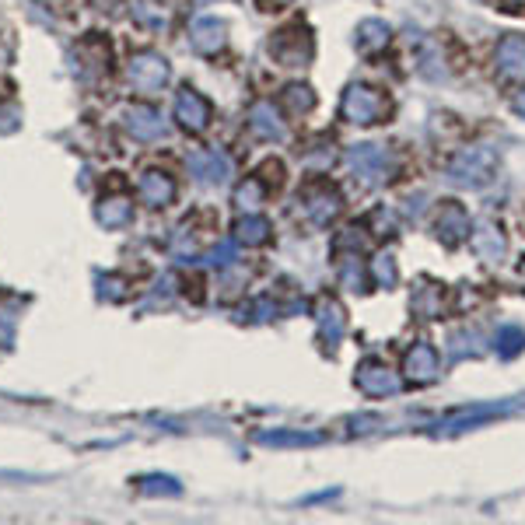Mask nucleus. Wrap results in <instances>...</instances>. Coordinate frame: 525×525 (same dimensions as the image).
I'll use <instances>...</instances> for the list:
<instances>
[{
    "label": "nucleus",
    "mask_w": 525,
    "mask_h": 525,
    "mask_svg": "<svg viewBox=\"0 0 525 525\" xmlns=\"http://www.w3.org/2000/svg\"><path fill=\"white\" fill-rule=\"evenodd\" d=\"M126 77H130L133 88L140 91H158L168 81V63L154 53H140L126 63Z\"/></svg>",
    "instance_id": "obj_1"
},
{
    "label": "nucleus",
    "mask_w": 525,
    "mask_h": 525,
    "mask_svg": "<svg viewBox=\"0 0 525 525\" xmlns=\"http://www.w3.org/2000/svg\"><path fill=\"white\" fill-rule=\"evenodd\" d=\"M175 119H179L186 130L200 133V130H207V123H210V105L203 102L196 91L186 88L179 98H175Z\"/></svg>",
    "instance_id": "obj_2"
},
{
    "label": "nucleus",
    "mask_w": 525,
    "mask_h": 525,
    "mask_svg": "<svg viewBox=\"0 0 525 525\" xmlns=\"http://www.w3.org/2000/svg\"><path fill=\"white\" fill-rule=\"evenodd\" d=\"M137 193H140V200L151 203V207H165V203L175 196V182L168 179L165 172H154V168H151V172L140 175Z\"/></svg>",
    "instance_id": "obj_3"
},
{
    "label": "nucleus",
    "mask_w": 525,
    "mask_h": 525,
    "mask_svg": "<svg viewBox=\"0 0 525 525\" xmlns=\"http://www.w3.org/2000/svg\"><path fill=\"white\" fill-rule=\"evenodd\" d=\"M123 126L126 130L133 133V137H140V140H154V137H161V119H158V112H151V109H126L123 112Z\"/></svg>",
    "instance_id": "obj_4"
},
{
    "label": "nucleus",
    "mask_w": 525,
    "mask_h": 525,
    "mask_svg": "<svg viewBox=\"0 0 525 525\" xmlns=\"http://www.w3.org/2000/svg\"><path fill=\"white\" fill-rule=\"evenodd\" d=\"M130 217H133V207L123 196H105V200L98 203V221H102L105 228H123Z\"/></svg>",
    "instance_id": "obj_5"
},
{
    "label": "nucleus",
    "mask_w": 525,
    "mask_h": 525,
    "mask_svg": "<svg viewBox=\"0 0 525 525\" xmlns=\"http://www.w3.org/2000/svg\"><path fill=\"white\" fill-rule=\"evenodd\" d=\"M189 165H193V172L200 175L203 182H221L224 175H228V161H224L217 151H210V154H193V158H189Z\"/></svg>",
    "instance_id": "obj_6"
},
{
    "label": "nucleus",
    "mask_w": 525,
    "mask_h": 525,
    "mask_svg": "<svg viewBox=\"0 0 525 525\" xmlns=\"http://www.w3.org/2000/svg\"><path fill=\"white\" fill-rule=\"evenodd\" d=\"M193 42L196 49H203V53H210V49H217L224 42V25L214 18H200L193 25Z\"/></svg>",
    "instance_id": "obj_7"
},
{
    "label": "nucleus",
    "mask_w": 525,
    "mask_h": 525,
    "mask_svg": "<svg viewBox=\"0 0 525 525\" xmlns=\"http://www.w3.org/2000/svg\"><path fill=\"white\" fill-rule=\"evenodd\" d=\"M238 235H242V242H263L266 238V224L263 221H242V228H238Z\"/></svg>",
    "instance_id": "obj_8"
}]
</instances>
